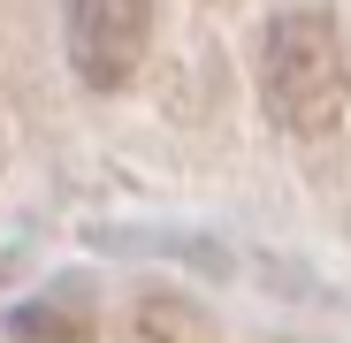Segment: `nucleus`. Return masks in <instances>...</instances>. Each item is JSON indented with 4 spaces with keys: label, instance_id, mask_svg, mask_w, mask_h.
Returning <instances> with one entry per match:
<instances>
[{
    "label": "nucleus",
    "instance_id": "obj_1",
    "mask_svg": "<svg viewBox=\"0 0 351 343\" xmlns=\"http://www.w3.org/2000/svg\"><path fill=\"white\" fill-rule=\"evenodd\" d=\"M260 99L275 114V130H290V138H328L343 123L351 69H343V38H336V23L321 8H290V16L267 23Z\"/></svg>",
    "mask_w": 351,
    "mask_h": 343
},
{
    "label": "nucleus",
    "instance_id": "obj_2",
    "mask_svg": "<svg viewBox=\"0 0 351 343\" xmlns=\"http://www.w3.org/2000/svg\"><path fill=\"white\" fill-rule=\"evenodd\" d=\"M153 0H69V69L92 92H123L145 69Z\"/></svg>",
    "mask_w": 351,
    "mask_h": 343
},
{
    "label": "nucleus",
    "instance_id": "obj_3",
    "mask_svg": "<svg viewBox=\"0 0 351 343\" xmlns=\"http://www.w3.org/2000/svg\"><path fill=\"white\" fill-rule=\"evenodd\" d=\"M130 335H138V343H221V328H214L199 305H184V298H138Z\"/></svg>",
    "mask_w": 351,
    "mask_h": 343
},
{
    "label": "nucleus",
    "instance_id": "obj_4",
    "mask_svg": "<svg viewBox=\"0 0 351 343\" xmlns=\"http://www.w3.org/2000/svg\"><path fill=\"white\" fill-rule=\"evenodd\" d=\"M16 328L38 335V343H92V320H84V313H53V305H31Z\"/></svg>",
    "mask_w": 351,
    "mask_h": 343
}]
</instances>
